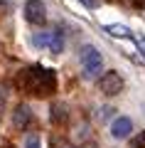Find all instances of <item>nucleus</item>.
Here are the masks:
<instances>
[{"label": "nucleus", "instance_id": "1", "mask_svg": "<svg viewBox=\"0 0 145 148\" xmlns=\"http://www.w3.org/2000/svg\"><path fill=\"white\" fill-rule=\"evenodd\" d=\"M22 74L27 77V91H32L35 96H49L57 89V74L52 69L32 67V69H27Z\"/></svg>", "mask_w": 145, "mask_h": 148}, {"label": "nucleus", "instance_id": "2", "mask_svg": "<svg viewBox=\"0 0 145 148\" xmlns=\"http://www.w3.org/2000/svg\"><path fill=\"white\" fill-rule=\"evenodd\" d=\"M79 59H81L84 74H86L88 79L96 77V74H101V69H103V57H101V52L93 47V45H84V47L79 49Z\"/></svg>", "mask_w": 145, "mask_h": 148}, {"label": "nucleus", "instance_id": "3", "mask_svg": "<svg viewBox=\"0 0 145 148\" xmlns=\"http://www.w3.org/2000/svg\"><path fill=\"white\" fill-rule=\"evenodd\" d=\"M99 89H101V94H106V96H116V94H120V91H123V77H120L116 69H111V72L101 74Z\"/></svg>", "mask_w": 145, "mask_h": 148}, {"label": "nucleus", "instance_id": "4", "mask_svg": "<svg viewBox=\"0 0 145 148\" xmlns=\"http://www.w3.org/2000/svg\"><path fill=\"white\" fill-rule=\"evenodd\" d=\"M25 17L32 25H44L47 22V8L42 0H27L25 3Z\"/></svg>", "mask_w": 145, "mask_h": 148}, {"label": "nucleus", "instance_id": "5", "mask_svg": "<svg viewBox=\"0 0 145 148\" xmlns=\"http://www.w3.org/2000/svg\"><path fill=\"white\" fill-rule=\"evenodd\" d=\"M30 121H32V111H30V106H27V104L15 106V111H12V126H15L17 131H25V128L30 126Z\"/></svg>", "mask_w": 145, "mask_h": 148}, {"label": "nucleus", "instance_id": "6", "mask_svg": "<svg viewBox=\"0 0 145 148\" xmlns=\"http://www.w3.org/2000/svg\"><path fill=\"white\" fill-rule=\"evenodd\" d=\"M130 131H133V121H130L128 116H118L111 123V136L113 138H128Z\"/></svg>", "mask_w": 145, "mask_h": 148}, {"label": "nucleus", "instance_id": "7", "mask_svg": "<svg viewBox=\"0 0 145 148\" xmlns=\"http://www.w3.org/2000/svg\"><path fill=\"white\" fill-rule=\"evenodd\" d=\"M49 121H52L54 126H64V123L69 121V109H67V104L54 101L52 109H49Z\"/></svg>", "mask_w": 145, "mask_h": 148}, {"label": "nucleus", "instance_id": "8", "mask_svg": "<svg viewBox=\"0 0 145 148\" xmlns=\"http://www.w3.org/2000/svg\"><path fill=\"white\" fill-rule=\"evenodd\" d=\"M103 32H108L111 37H120V40L135 37L133 32H130V27H125V25H103Z\"/></svg>", "mask_w": 145, "mask_h": 148}, {"label": "nucleus", "instance_id": "9", "mask_svg": "<svg viewBox=\"0 0 145 148\" xmlns=\"http://www.w3.org/2000/svg\"><path fill=\"white\" fill-rule=\"evenodd\" d=\"M62 49H64V35H62V30H54L52 40H49V52L52 54H62Z\"/></svg>", "mask_w": 145, "mask_h": 148}, {"label": "nucleus", "instance_id": "10", "mask_svg": "<svg viewBox=\"0 0 145 148\" xmlns=\"http://www.w3.org/2000/svg\"><path fill=\"white\" fill-rule=\"evenodd\" d=\"M49 40H52V32H39V35L32 37V45L35 47H49Z\"/></svg>", "mask_w": 145, "mask_h": 148}, {"label": "nucleus", "instance_id": "11", "mask_svg": "<svg viewBox=\"0 0 145 148\" xmlns=\"http://www.w3.org/2000/svg\"><path fill=\"white\" fill-rule=\"evenodd\" d=\"M49 148H76V146H71V143H69V141H64V138L54 136L52 141H49Z\"/></svg>", "mask_w": 145, "mask_h": 148}, {"label": "nucleus", "instance_id": "12", "mask_svg": "<svg viewBox=\"0 0 145 148\" xmlns=\"http://www.w3.org/2000/svg\"><path fill=\"white\" fill-rule=\"evenodd\" d=\"M25 148H39V136L37 133H30L25 138Z\"/></svg>", "mask_w": 145, "mask_h": 148}, {"label": "nucleus", "instance_id": "13", "mask_svg": "<svg viewBox=\"0 0 145 148\" xmlns=\"http://www.w3.org/2000/svg\"><path fill=\"white\" fill-rule=\"evenodd\" d=\"M133 148H145V131L133 138Z\"/></svg>", "mask_w": 145, "mask_h": 148}, {"label": "nucleus", "instance_id": "14", "mask_svg": "<svg viewBox=\"0 0 145 148\" xmlns=\"http://www.w3.org/2000/svg\"><path fill=\"white\" fill-rule=\"evenodd\" d=\"M135 42H138V49H140V54L145 57V37H135Z\"/></svg>", "mask_w": 145, "mask_h": 148}, {"label": "nucleus", "instance_id": "15", "mask_svg": "<svg viewBox=\"0 0 145 148\" xmlns=\"http://www.w3.org/2000/svg\"><path fill=\"white\" fill-rule=\"evenodd\" d=\"M79 3H84V5H86V8H96V5H99L96 0H79Z\"/></svg>", "mask_w": 145, "mask_h": 148}, {"label": "nucleus", "instance_id": "16", "mask_svg": "<svg viewBox=\"0 0 145 148\" xmlns=\"http://www.w3.org/2000/svg\"><path fill=\"white\" fill-rule=\"evenodd\" d=\"M133 5L135 8H145V0H133Z\"/></svg>", "mask_w": 145, "mask_h": 148}, {"label": "nucleus", "instance_id": "17", "mask_svg": "<svg viewBox=\"0 0 145 148\" xmlns=\"http://www.w3.org/2000/svg\"><path fill=\"white\" fill-rule=\"evenodd\" d=\"M81 148H99V146H96V143H93V141H91V143H84V146H81Z\"/></svg>", "mask_w": 145, "mask_h": 148}]
</instances>
